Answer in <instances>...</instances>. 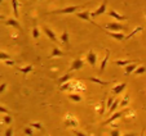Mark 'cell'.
<instances>
[{
  "label": "cell",
  "instance_id": "7bdbcfd3",
  "mask_svg": "<svg viewBox=\"0 0 146 136\" xmlns=\"http://www.w3.org/2000/svg\"><path fill=\"white\" fill-rule=\"evenodd\" d=\"M3 19H5V17H4L3 14H0V21H3Z\"/></svg>",
  "mask_w": 146,
  "mask_h": 136
},
{
  "label": "cell",
  "instance_id": "83f0119b",
  "mask_svg": "<svg viewBox=\"0 0 146 136\" xmlns=\"http://www.w3.org/2000/svg\"><path fill=\"white\" fill-rule=\"evenodd\" d=\"M23 133L27 136H35L34 135V131H33V127H30V126H27V127L23 128Z\"/></svg>",
  "mask_w": 146,
  "mask_h": 136
},
{
  "label": "cell",
  "instance_id": "1f68e13d",
  "mask_svg": "<svg viewBox=\"0 0 146 136\" xmlns=\"http://www.w3.org/2000/svg\"><path fill=\"white\" fill-rule=\"evenodd\" d=\"M114 101H115V98H114V96H110V98L108 99V101H106V107H108V108H110V107L113 105Z\"/></svg>",
  "mask_w": 146,
  "mask_h": 136
},
{
  "label": "cell",
  "instance_id": "484cf974",
  "mask_svg": "<svg viewBox=\"0 0 146 136\" xmlns=\"http://www.w3.org/2000/svg\"><path fill=\"white\" fill-rule=\"evenodd\" d=\"M128 103H129V95H124V98L120 100V104H119V107H127Z\"/></svg>",
  "mask_w": 146,
  "mask_h": 136
},
{
  "label": "cell",
  "instance_id": "f546056e",
  "mask_svg": "<svg viewBox=\"0 0 146 136\" xmlns=\"http://www.w3.org/2000/svg\"><path fill=\"white\" fill-rule=\"evenodd\" d=\"M146 72V67H143V65H141V67L136 68V71H135V75H142Z\"/></svg>",
  "mask_w": 146,
  "mask_h": 136
},
{
  "label": "cell",
  "instance_id": "ee69618b",
  "mask_svg": "<svg viewBox=\"0 0 146 136\" xmlns=\"http://www.w3.org/2000/svg\"><path fill=\"white\" fill-rule=\"evenodd\" d=\"M143 133H145V128H143V130H142V131H141V133H140V136H145V135H143Z\"/></svg>",
  "mask_w": 146,
  "mask_h": 136
},
{
  "label": "cell",
  "instance_id": "9c48e42d",
  "mask_svg": "<svg viewBox=\"0 0 146 136\" xmlns=\"http://www.w3.org/2000/svg\"><path fill=\"white\" fill-rule=\"evenodd\" d=\"M125 87H127V84H125V82H121V84L116 85L115 87H113V94H115V95H119V94L123 93Z\"/></svg>",
  "mask_w": 146,
  "mask_h": 136
},
{
  "label": "cell",
  "instance_id": "7dc6e473",
  "mask_svg": "<svg viewBox=\"0 0 146 136\" xmlns=\"http://www.w3.org/2000/svg\"><path fill=\"white\" fill-rule=\"evenodd\" d=\"M39 1H41V0H39Z\"/></svg>",
  "mask_w": 146,
  "mask_h": 136
},
{
  "label": "cell",
  "instance_id": "e0dca14e",
  "mask_svg": "<svg viewBox=\"0 0 146 136\" xmlns=\"http://www.w3.org/2000/svg\"><path fill=\"white\" fill-rule=\"evenodd\" d=\"M65 55V53L62 52L61 49H58L57 46H54L53 48V50H52V54L49 55V58H57V57H64Z\"/></svg>",
  "mask_w": 146,
  "mask_h": 136
},
{
  "label": "cell",
  "instance_id": "7a4b0ae2",
  "mask_svg": "<svg viewBox=\"0 0 146 136\" xmlns=\"http://www.w3.org/2000/svg\"><path fill=\"white\" fill-rule=\"evenodd\" d=\"M125 28L127 27L124 25H120L119 22H109L106 25V27H104V30L111 31V32H120V31H124Z\"/></svg>",
  "mask_w": 146,
  "mask_h": 136
},
{
  "label": "cell",
  "instance_id": "d590c367",
  "mask_svg": "<svg viewBox=\"0 0 146 136\" xmlns=\"http://www.w3.org/2000/svg\"><path fill=\"white\" fill-rule=\"evenodd\" d=\"M105 108H106L105 100H102L101 101V109H100V114H104V113H105Z\"/></svg>",
  "mask_w": 146,
  "mask_h": 136
},
{
  "label": "cell",
  "instance_id": "836d02e7",
  "mask_svg": "<svg viewBox=\"0 0 146 136\" xmlns=\"http://www.w3.org/2000/svg\"><path fill=\"white\" fill-rule=\"evenodd\" d=\"M72 132H74V135L75 136H88L87 133H84V132H82V131H78V130H72Z\"/></svg>",
  "mask_w": 146,
  "mask_h": 136
},
{
  "label": "cell",
  "instance_id": "44dd1931",
  "mask_svg": "<svg viewBox=\"0 0 146 136\" xmlns=\"http://www.w3.org/2000/svg\"><path fill=\"white\" fill-rule=\"evenodd\" d=\"M141 31H143V27H142V26H138V27H137V28H135V30H133L132 32L129 33V35H127V36H125V40H128V39L133 37V36H135V35H137V33H138V32H141Z\"/></svg>",
  "mask_w": 146,
  "mask_h": 136
},
{
  "label": "cell",
  "instance_id": "5b68a950",
  "mask_svg": "<svg viewBox=\"0 0 146 136\" xmlns=\"http://www.w3.org/2000/svg\"><path fill=\"white\" fill-rule=\"evenodd\" d=\"M124 113H125V110H121V112H115V113H113V114L110 116V117L108 118V121H105V122H104V125H110V123H113L114 121L115 120H119V118L121 117V116L124 114Z\"/></svg>",
  "mask_w": 146,
  "mask_h": 136
},
{
  "label": "cell",
  "instance_id": "e575fe53",
  "mask_svg": "<svg viewBox=\"0 0 146 136\" xmlns=\"http://www.w3.org/2000/svg\"><path fill=\"white\" fill-rule=\"evenodd\" d=\"M110 136H120V132H119L118 128H114L110 131Z\"/></svg>",
  "mask_w": 146,
  "mask_h": 136
},
{
  "label": "cell",
  "instance_id": "cb8c5ba5",
  "mask_svg": "<svg viewBox=\"0 0 146 136\" xmlns=\"http://www.w3.org/2000/svg\"><path fill=\"white\" fill-rule=\"evenodd\" d=\"M61 41H62V44H64V45L69 46V33H67L66 31H64V32H62V35H61Z\"/></svg>",
  "mask_w": 146,
  "mask_h": 136
},
{
  "label": "cell",
  "instance_id": "74e56055",
  "mask_svg": "<svg viewBox=\"0 0 146 136\" xmlns=\"http://www.w3.org/2000/svg\"><path fill=\"white\" fill-rule=\"evenodd\" d=\"M4 136H13V128H12V127L7 128V131H5V133H4Z\"/></svg>",
  "mask_w": 146,
  "mask_h": 136
},
{
  "label": "cell",
  "instance_id": "bcb514c9",
  "mask_svg": "<svg viewBox=\"0 0 146 136\" xmlns=\"http://www.w3.org/2000/svg\"><path fill=\"white\" fill-rule=\"evenodd\" d=\"M145 18H146V10H145Z\"/></svg>",
  "mask_w": 146,
  "mask_h": 136
},
{
  "label": "cell",
  "instance_id": "8992f818",
  "mask_svg": "<svg viewBox=\"0 0 146 136\" xmlns=\"http://www.w3.org/2000/svg\"><path fill=\"white\" fill-rule=\"evenodd\" d=\"M65 125H66L67 127L76 128L78 127V121L75 120L71 114H66V117H65Z\"/></svg>",
  "mask_w": 146,
  "mask_h": 136
},
{
  "label": "cell",
  "instance_id": "7c38bea8",
  "mask_svg": "<svg viewBox=\"0 0 146 136\" xmlns=\"http://www.w3.org/2000/svg\"><path fill=\"white\" fill-rule=\"evenodd\" d=\"M44 32H45V35L48 36V39H49L50 41H54V42L57 41V36H56L54 31H52L49 27H47V26H45V27H44Z\"/></svg>",
  "mask_w": 146,
  "mask_h": 136
},
{
  "label": "cell",
  "instance_id": "4316f807",
  "mask_svg": "<svg viewBox=\"0 0 146 136\" xmlns=\"http://www.w3.org/2000/svg\"><path fill=\"white\" fill-rule=\"evenodd\" d=\"M30 127L36 128V130H40V131L44 130V127L41 126V123H40V122H31V123H30Z\"/></svg>",
  "mask_w": 146,
  "mask_h": 136
},
{
  "label": "cell",
  "instance_id": "277c9868",
  "mask_svg": "<svg viewBox=\"0 0 146 136\" xmlns=\"http://www.w3.org/2000/svg\"><path fill=\"white\" fill-rule=\"evenodd\" d=\"M75 16H76L78 18L83 19V21H87V22H89V23H93V22H92V17H91V12H89V10H84V12L75 13ZM93 25H94V23H93Z\"/></svg>",
  "mask_w": 146,
  "mask_h": 136
},
{
  "label": "cell",
  "instance_id": "b9f144b4",
  "mask_svg": "<svg viewBox=\"0 0 146 136\" xmlns=\"http://www.w3.org/2000/svg\"><path fill=\"white\" fill-rule=\"evenodd\" d=\"M124 136H137V135H136V133H125Z\"/></svg>",
  "mask_w": 146,
  "mask_h": 136
},
{
  "label": "cell",
  "instance_id": "3957f363",
  "mask_svg": "<svg viewBox=\"0 0 146 136\" xmlns=\"http://www.w3.org/2000/svg\"><path fill=\"white\" fill-rule=\"evenodd\" d=\"M106 8H108V0H104V3L98 7L94 12H91V17L92 18H96V17L101 16V14L106 13Z\"/></svg>",
  "mask_w": 146,
  "mask_h": 136
},
{
  "label": "cell",
  "instance_id": "d6986e66",
  "mask_svg": "<svg viewBox=\"0 0 146 136\" xmlns=\"http://www.w3.org/2000/svg\"><path fill=\"white\" fill-rule=\"evenodd\" d=\"M119 104H120V100H119V99H115V101L113 103V105L109 108V113H108L109 116H111L113 113H115V112H116V108L119 107Z\"/></svg>",
  "mask_w": 146,
  "mask_h": 136
},
{
  "label": "cell",
  "instance_id": "603a6c76",
  "mask_svg": "<svg viewBox=\"0 0 146 136\" xmlns=\"http://www.w3.org/2000/svg\"><path fill=\"white\" fill-rule=\"evenodd\" d=\"M67 96H69V99L72 101H82V96H80L78 93H70Z\"/></svg>",
  "mask_w": 146,
  "mask_h": 136
},
{
  "label": "cell",
  "instance_id": "8d00e7d4",
  "mask_svg": "<svg viewBox=\"0 0 146 136\" xmlns=\"http://www.w3.org/2000/svg\"><path fill=\"white\" fill-rule=\"evenodd\" d=\"M0 113H4V114H9V109L5 108V107L0 105Z\"/></svg>",
  "mask_w": 146,
  "mask_h": 136
},
{
  "label": "cell",
  "instance_id": "ac0fdd59",
  "mask_svg": "<svg viewBox=\"0 0 146 136\" xmlns=\"http://www.w3.org/2000/svg\"><path fill=\"white\" fill-rule=\"evenodd\" d=\"M11 3H12V8H13V14L14 17H16V19L18 18L19 13H18V7H19V3H18V0H11Z\"/></svg>",
  "mask_w": 146,
  "mask_h": 136
},
{
  "label": "cell",
  "instance_id": "f6af8a7d",
  "mask_svg": "<svg viewBox=\"0 0 146 136\" xmlns=\"http://www.w3.org/2000/svg\"><path fill=\"white\" fill-rule=\"evenodd\" d=\"M3 1H4V0H0V4H1V3H3Z\"/></svg>",
  "mask_w": 146,
  "mask_h": 136
},
{
  "label": "cell",
  "instance_id": "7402d4cb",
  "mask_svg": "<svg viewBox=\"0 0 146 136\" xmlns=\"http://www.w3.org/2000/svg\"><path fill=\"white\" fill-rule=\"evenodd\" d=\"M33 69H34V67L31 64H29V65H26V67H21L18 71L21 72V73H23V75H27V73H30Z\"/></svg>",
  "mask_w": 146,
  "mask_h": 136
},
{
  "label": "cell",
  "instance_id": "2e32d148",
  "mask_svg": "<svg viewBox=\"0 0 146 136\" xmlns=\"http://www.w3.org/2000/svg\"><path fill=\"white\" fill-rule=\"evenodd\" d=\"M88 81H91V82H94V84H98V85H101V86H106V85H109L110 82L109 81H102L101 78H98V77H88Z\"/></svg>",
  "mask_w": 146,
  "mask_h": 136
},
{
  "label": "cell",
  "instance_id": "30bf717a",
  "mask_svg": "<svg viewBox=\"0 0 146 136\" xmlns=\"http://www.w3.org/2000/svg\"><path fill=\"white\" fill-rule=\"evenodd\" d=\"M108 14H109L110 17H113V18H115L118 22H120V21H125V19H127V17H125V16H121V14L116 13V12H115V10H113V9H110Z\"/></svg>",
  "mask_w": 146,
  "mask_h": 136
},
{
  "label": "cell",
  "instance_id": "f35d334b",
  "mask_svg": "<svg viewBox=\"0 0 146 136\" xmlns=\"http://www.w3.org/2000/svg\"><path fill=\"white\" fill-rule=\"evenodd\" d=\"M33 36H34V39L39 37V30L36 27H34V30H33Z\"/></svg>",
  "mask_w": 146,
  "mask_h": 136
},
{
  "label": "cell",
  "instance_id": "ffe728a7",
  "mask_svg": "<svg viewBox=\"0 0 146 136\" xmlns=\"http://www.w3.org/2000/svg\"><path fill=\"white\" fill-rule=\"evenodd\" d=\"M136 68H137V64H128L127 67L124 68V72H125V75H127V76H129L132 72L136 71Z\"/></svg>",
  "mask_w": 146,
  "mask_h": 136
},
{
  "label": "cell",
  "instance_id": "4fadbf2b",
  "mask_svg": "<svg viewBox=\"0 0 146 136\" xmlns=\"http://www.w3.org/2000/svg\"><path fill=\"white\" fill-rule=\"evenodd\" d=\"M115 63L116 65H120V67H127L128 64H132V63H138V60H135V59H128V60H120V59H118V60H115Z\"/></svg>",
  "mask_w": 146,
  "mask_h": 136
},
{
  "label": "cell",
  "instance_id": "ab89813d",
  "mask_svg": "<svg viewBox=\"0 0 146 136\" xmlns=\"http://www.w3.org/2000/svg\"><path fill=\"white\" fill-rule=\"evenodd\" d=\"M5 63L7 65H14V60H11V59H8V60H5Z\"/></svg>",
  "mask_w": 146,
  "mask_h": 136
},
{
  "label": "cell",
  "instance_id": "4dcf8cb0",
  "mask_svg": "<svg viewBox=\"0 0 146 136\" xmlns=\"http://www.w3.org/2000/svg\"><path fill=\"white\" fill-rule=\"evenodd\" d=\"M71 84H70V82H66V84H64V85H61L60 86V90H62V91H64V90H69V89H71Z\"/></svg>",
  "mask_w": 146,
  "mask_h": 136
},
{
  "label": "cell",
  "instance_id": "52a82bcc",
  "mask_svg": "<svg viewBox=\"0 0 146 136\" xmlns=\"http://www.w3.org/2000/svg\"><path fill=\"white\" fill-rule=\"evenodd\" d=\"M87 62L89 63V65H91L92 68L96 67V62H97V55L94 54L93 50H89L88 54H87Z\"/></svg>",
  "mask_w": 146,
  "mask_h": 136
},
{
  "label": "cell",
  "instance_id": "8fae6325",
  "mask_svg": "<svg viewBox=\"0 0 146 136\" xmlns=\"http://www.w3.org/2000/svg\"><path fill=\"white\" fill-rule=\"evenodd\" d=\"M106 35H109V36H110V37L115 39V40H118V41L125 40V35H124V33H119V32H111V31H108V32H106Z\"/></svg>",
  "mask_w": 146,
  "mask_h": 136
},
{
  "label": "cell",
  "instance_id": "f1b7e54d",
  "mask_svg": "<svg viewBox=\"0 0 146 136\" xmlns=\"http://www.w3.org/2000/svg\"><path fill=\"white\" fill-rule=\"evenodd\" d=\"M11 59V55L8 54V53L5 52H0V60H3V62H5V60Z\"/></svg>",
  "mask_w": 146,
  "mask_h": 136
},
{
  "label": "cell",
  "instance_id": "6da1fadb",
  "mask_svg": "<svg viewBox=\"0 0 146 136\" xmlns=\"http://www.w3.org/2000/svg\"><path fill=\"white\" fill-rule=\"evenodd\" d=\"M84 5H75V7H67L64 9H58V10H53V12H48L47 14H70V13H76L79 9H82Z\"/></svg>",
  "mask_w": 146,
  "mask_h": 136
},
{
  "label": "cell",
  "instance_id": "ba28073f",
  "mask_svg": "<svg viewBox=\"0 0 146 136\" xmlns=\"http://www.w3.org/2000/svg\"><path fill=\"white\" fill-rule=\"evenodd\" d=\"M83 65H84V62L80 58H76L75 60H72L71 65H70V71H78V69L83 68Z\"/></svg>",
  "mask_w": 146,
  "mask_h": 136
},
{
  "label": "cell",
  "instance_id": "9a60e30c",
  "mask_svg": "<svg viewBox=\"0 0 146 136\" xmlns=\"http://www.w3.org/2000/svg\"><path fill=\"white\" fill-rule=\"evenodd\" d=\"M5 25L7 26H12V27L17 28V30H21V26H19V23H18V21H17V19H13V18L7 19V21H5Z\"/></svg>",
  "mask_w": 146,
  "mask_h": 136
},
{
  "label": "cell",
  "instance_id": "60d3db41",
  "mask_svg": "<svg viewBox=\"0 0 146 136\" xmlns=\"http://www.w3.org/2000/svg\"><path fill=\"white\" fill-rule=\"evenodd\" d=\"M5 87H7V84H1V85H0V93H3L4 90H5Z\"/></svg>",
  "mask_w": 146,
  "mask_h": 136
},
{
  "label": "cell",
  "instance_id": "d4e9b609",
  "mask_svg": "<svg viewBox=\"0 0 146 136\" xmlns=\"http://www.w3.org/2000/svg\"><path fill=\"white\" fill-rule=\"evenodd\" d=\"M70 78H71V75H70V73H66V75H64L62 77H60L58 82H60V85H64V84H66V82H69Z\"/></svg>",
  "mask_w": 146,
  "mask_h": 136
},
{
  "label": "cell",
  "instance_id": "d6a6232c",
  "mask_svg": "<svg viewBox=\"0 0 146 136\" xmlns=\"http://www.w3.org/2000/svg\"><path fill=\"white\" fill-rule=\"evenodd\" d=\"M3 122L7 123V125H9V123L12 122V117H11V116H4V117H3Z\"/></svg>",
  "mask_w": 146,
  "mask_h": 136
},
{
  "label": "cell",
  "instance_id": "5bb4252c",
  "mask_svg": "<svg viewBox=\"0 0 146 136\" xmlns=\"http://www.w3.org/2000/svg\"><path fill=\"white\" fill-rule=\"evenodd\" d=\"M109 58H110V50H106V57L104 58V60H102V63H101V65H100V72H104L105 71V68H106V64H108V62H109Z\"/></svg>",
  "mask_w": 146,
  "mask_h": 136
}]
</instances>
